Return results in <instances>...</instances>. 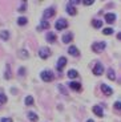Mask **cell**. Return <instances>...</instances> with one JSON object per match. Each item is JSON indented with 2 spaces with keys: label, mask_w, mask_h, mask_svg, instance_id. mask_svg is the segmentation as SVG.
Listing matches in <instances>:
<instances>
[{
  "label": "cell",
  "mask_w": 121,
  "mask_h": 122,
  "mask_svg": "<svg viewBox=\"0 0 121 122\" xmlns=\"http://www.w3.org/2000/svg\"><path fill=\"white\" fill-rule=\"evenodd\" d=\"M117 39H118V40H121V33H118V35H117Z\"/></svg>",
  "instance_id": "cell-33"
},
{
  "label": "cell",
  "mask_w": 121,
  "mask_h": 122,
  "mask_svg": "<svg viewBox=\"0 0 121 122\" xmlns=\"http://www.w3.org/2000/svg\"><path fill=\"white\" fill-rule=\"evenodd\" d=\"M104 73V66L101 62H96V65H94L93 68V74L94 76H101V74Z\"/></svg>",
  "instance_id": "cell-5"
},
{
  "label": "cell",
  "mask_w": 121,
  "mask_h": 122,
  "mask_svg": "<svg viewBox=\"0 0 121 122\" xmlns=\"http://www.w3.org/2000/svg\"><path fill=\"white\" fill-rule=\"evenodd\" d=\"M40 77H41V80L45 81V82H49V81H52V80L55 78L53 73H52L51 70H43L41 73H40Z\"/></svg>",
  "instance_id": "cell-1"
},
{
  "label": "cell",
  "mask_w": 121,
  "mask_h": 122,
  "mask_svg": "<svg viewBox=\"0 0 121 122\" xmlns=\"http://www.w3.org/2000/svg\"><path fill=\"white\" fill-rule=\"evenodd\" d=\"M72 39H73V35L69 32V33H65V35H64L63 39H61V40H63V43H64V44H68Z\"/></svg>",
  "instance_id": "cell-14"
},
{
  "label": "cell",
  "mask_w": 121,
  "mask_h": 122,
  "mask_svg": "<svg viewBox=\"0 0 121 122\" xmlns=\"http://www.w3.org/2000/svg\"><path fill=\"white\" fill-rule=\"evenodd\" d=\"M0 122H13V121H12V118H6V117H4V118L0 119Z\"/></svg>",
  "instance_id": "cell-31"
},
{
  "label": "cell",
  "mask_w": 121,
  "mask_h": 122,
  "mask_svg": "<svg viewBox=\"0 0 121 122\" xmlns=\"http://www.w3.org/2000/svg\"><path fill=\"white\" fill-rule=\"evenodd\" d=\"M87 122H94V121H93V119H88Z\"/></svg>",
  "instance_id": "cell-34"
},
{
  "label": "cell",
  "mask_w": 121,
  "mask_h": 122,
  "mask_svg": "<svg viewBox=\"0 0 121 122\" xmlns=\"http://www.w3.org/2000/svg\"><path fill=\"white\" fill-rule=\"evenodd\" d=\"M0 39L4 40V41H7V40L9 39V32H7V30H1V32H0Z\"/></svg>",
  "instance_id": "cell-18"
},
{
  "label": "cell",
  "mask_w": 121,
  "mask_h": 122,
  "mask_svg": "<svg viewBox=\"0 0 121 122\" xmlns=\"http://www.w3.org/2000/svg\"><path fill=\"white\" fill-rule=\"evenodd\" d=\"M67 27H68V21L65 20V19H59L57 21H56V24H55V28H56L57 30L65 29Z\"/></svg>",
  "instance_id": "cell-3"
},
{
  "label": "cell",
  "mask_w": 121,
  "mask_h": 122,
  "mask_svg": "<svg viewBox=\"0 0 121 122\" xmlns=\"http://www.w3.org/2000/svg\"><path fill=\"white\" fill-rule=\"evenodd\" d=\"M6 102H7V96L3 94V93H0V105L6 104Z\"/></svg>",
  "instance_id": "cell-24"
},
{
  "label": "cell",
  "mask_w": 121,
  "mask_h": 122,
  "mask_svg": "<svg viewBox=\"0 0 121 122\" xmlns=\"http://www.w3.org/2000/svg\"><path fill=\"white\" fill-rule=\"evenodd\" d=\"M9 65H7V72H6V74H4V77L6 78H11V72H9Z\"/></svg>",
  "instance_id": "cell-26"
},
{
  "label": "cell",
  "mask_w": 121,
  "mask_h": 122,
  "mask_svg": "<svg viewBox=\"0 0 121 122\" xmlns=\"http://www.w3.org/2000/svg\"><path fill=\"white\" fill-rule=\"evenodd\" d=\"M115 109H117V110H121V102H120V101H117V102H115Z\"/></svg>",
  "instance_id": "cell-29"
},
{
  "label": "cell",
  "mask_w": 121,
  "mask_h": 122,
  "mask_svg": "<svg viewBox=\"0 0 121 122\" xmlns=\"http://www.w3.org/2000/svg\"><path fill=\"white\" fill-rule=\"evenodd\" d=\"M37 29H39V30L49 29V21H44V20H41V23L37 25Z\"/></svg>",
  "instance_id": "cell-12"
},
{
  "label": "cell",
  "mask_w": 121,
  "mask_h": 122,
  "mask_svg": "<svg viewBox=\"0 0 121 122\" xmlns=\"http://www.w3.org/2000/svg\"><path fill=\"white\" fill-rule=\"evenodd\" d=\"M105 46H106V44L104 43V41H101V43H94L93 45H92V51L96 52V53H100L103 49H105Z\"/></svg>",
  "instance_id": "cell-4"
},
{
  "label": "cell",
  "mask_w": 121,
  "mask_h": 122,
  "mask_svg": "<svg viewBox=\"0 0 121 122\" xmlns=\"http://www.w3.org/2000/svg\"><path fill=\"white\" fill-rule=\"evenodd\" d=\"M20 56H21V57H24V58H27L28 57L27 51H25V49H21V51H20Z\"/></svg>",
  "instance_id": "cell-27"
},
{
  "label": "cell",
  "mask_w": 121,
  "mask_h": 122,
  "mask_svg": "<svg viewBox=\"0 0 121 122\" xmlns=\"http://www.w3.org/2000/svg\"><path fill=\"white\" fill-rule=\"evenodd\" d=\"M27 116H28V118H29V121H32V122H36L37 119H39V116H37V114H35L33 112H29Z\"/></svg>",
  "instance_id": "cell-16"
},
{
  "label": "cell",
  "mask_w": 121,
  "mask_h": 122,
  "mask_svg": "<svg viewBox=\"0 0 121 122\" xmlns=\"http://www.w3.org/2000/svg\"><path fill=\"white\" fill-rule=\"evenodd\" d=\"M68 85H69V88H71V89H75V90H80V89H81V84H80V82H75V81H71V82L68 84Z\"/></svg>",
  "instance_id": "cell-13"
},
{
  "label": "cell",
  "mask_w": 121,
  "mask_h": 122,
  "mask_svg": "<svg viewBox=\"0 0 121 122\" xmlns=\"http://www.w3.org/2000/svg\"><path fill=\"white\" fill-rule=\"evenodd\" d=\"M67 64V58L65 57H60L57 60V64H56V68H57V70H61L64 68V65Z\"/></svg>",
  "instance_id": "cell-8"
},
{
  "label": "cell",
  "mask_w": 121,
  "mask_h": 122,
  "mask_svg": "<svg viewBox=\"0 0 121 122\" xmlns=\"http://www.w3.org/2000/svg\"><path fill=\"white\" fill-rule=\"evenodd\" d=\"M27 23H28V19L24 17V16H21V17L17 19V24H19V25H25Z\"/></svg>",
  "instance_id": "cell-20"
},
{
  "label": "cell",
  "mask_w": 121,
  "mask_h": 122,
  "mask_svg": "<svg viewBox=\"0 0 121 122\" xmlns=\"http://www.w3.org/2000/svg\"><path fill=\"white\" fill-rule=\"evenodd\" d=\"M19 74H20V76H24V74H25V68L21 66L20 69H19Z\"/></svg>",
  "instance_id": "cell-30"
},
{
  "label": "cell",
  "mask_w": 121,
  "mask_h": 122,
  "mask_svg": "<svg viewBox=\"0 0 121 122\" xmlns=\"http://www.w3.org/2000/svg\"><path fill=\"white\" fill-rule=\"evenodd\" d=\"M115 20H116V15H115V13H106V15H105V21L108 23V24H112Z\"/></svg>",
  "instance_id": "cell-11"
},
{
  "label": "cell",
  "mask_w": 121,
  "mask_h": 122,
  "mask_svg": "<svg viewBox=\"0 0 121 122\" xmlns=\"http://www.w3.org/2000/svg\"><path fill=\"white\" fill-rule=\"evenodd\" d=\"M24 11H25V3H23L19 8V12H24Z\"/></svg>",
  "instance_id": "cell-32"
},
{
  "label": "cell",
  "mask_w": 121,
  "mask_h": 122,
  "mask_svg": "<svg viewBox=\"0 0 121 122\" xmlns=\"http://www.w3.org/2000/svg\"><path fill=\"white\" fill-rule=\"evenodd\" d=\"M68 77H69V78H76V77H79V73H77V70H75V69L68 70Z\"/></svg>",
  "instance_id": "cell-17"
},
{
  "label": "cell",
  "mask_w": 121,
  "mask_h": 122,
  "mask_svg": "<svg viewBox=\"0 0 121 122\" xmlns=\"http://www.w3.org/2000/svg\"><path fill=\"white\" fill-rule=\"evenodd\" d=\"M39 56L43 58V60H45V58H48L49 56H51V51H49L48 48H41L39 51Z\"/></svg>",
  "instance_id": "cell-6"
},
{
  "label": "cell",
  "mask_w": 121,
  "mask_h": 122,
  "mask_svg": "<svg viewBox=\"0 0 121 122\" xmlns=\"http://www.w3.org/2000/svg\"><path fill=\"white\" fill-rule=\"evenodd\" d=\"M101 90H103V93L105 96H110L113 93V90L110 88H109L108 85H105V84H103V85H101Z\"/></svg>",
  "instance_id": "cell-10"
},
{
  "label": "cell",
  "mask_w": 121,
  "mask_h": 122,
  "mask_svg": "<svg viewBox=\"0 0 121 122\" xmlns=\"http://www.w3.org/2000/svg\"><path fill=\"white\" fill-rule=\"evenodd\" d=\"M47 41H48V43H55V41H56V35L55 33H52V32H49V33H47Z\"/></svg>",
  "instance_id": "cell-15"
},
{
  "label": "cell",
  "mask_w": 121,
  "mask_h": 122,
  "mask_svg": "<svg viewBox=\"0 0 121 122\" xmlns=\"http://www.w3.org/2000/svg\"><path fill=\"white\" fill-rule=\"evenodd\" d=\"M67 12L69 13V15H76V8L73 5H71V4H68V7H67Z\"/></svg>",
  "instance_id": "cell-19"
},
{
  "label": "cell",
  "mask_w": 121,
  "mask_h": 122,
  "mask_svg": "<svg viewBox=\"0 0 121 122\" xmlns=\"http://www.w3.org/2000/svg\"><path fill=\"white\" fill-rule=\"evenodd\" d=\"M108 78L109 80H115L116 78V74H115V72H113V69L108 70Z\"/></svg>",
  "instance_id": "cell-22"
},
{
  "label": "cell",
  "mask_w": 121,
  "mask_h": 122,
  "mask_svg": "<svg viewBox=\"0 0 121 122\" xmlns=\"http://www.w3.org/2000/svg\"><path fill=\"white\" fill-rule=\"evenodd\" d=\"M55 12H56V11H55V7H51V8H47L45 11H44V13H43V20H44V21H47L48 19H51L52 16L55 15Z\"/></svg>",
  "instance_id": "cell-2"
},
{
  "label": "cell",
  "mask_w": 121,
  "mask_h": 122,
  "mask_svg": "<svg viewBox=\"0 0 121 122\" xmlns=\"http://www.w3.org/2000/svg\"><path fill=\"white\" fill-rule=\"evenodd\" d=\"M68 53H69L71 56H75V57H77V56L80 55V52H79V49L76 48V46H69V48H68Z\"/></svg>",
  "instance_id": "cell-9"
},
{
  "label": "cell",
  "mask_w": 121,
  "mask_h": 122,
  "mask_svg": "<svg viewBox=\"0 0 121 122\" xmlns=\"http://www.w3.org/2000/svg\"><path fill=\"white\" fill-rule=\"evenodd\" d=\"M25 105H28V106H32L33 105V97L32 96H27L25 97Z\"/></svg>",
  "instance_id": "cell-21"
},
{
  "label": "cell",
  "mask_w": 121,
  "mask_h": 122,
  "mask_svg": "<svg viewBox=\"0 0 121 122\" xmlns=\"http://www.w3.org/2000/svg\"><path fill=\"white\" fill-rule=\"evenodd\" d=\"M93 3H94L93 0H84V1H82V4H84V5H92Z\"/></svg>",
  "instance_id": "cell-28"
},
{
  "label": "cell",
  "mask_w": 121,
  "mask_h": 122,
  "mask_svg": "<svg viewBox=\"0 0 121 122\" xmlns=\"http://www.w3.org/2000/svg\"><path fill=\"white\" fill-rule=\"evenodd\" d=\"M103 33L106 35V36H108V35H112L113 33V29H112V28H105V29H103Z\"/></svg>",
  "instance_id": "cell-25"
},
{
  "label": "cell",
  "mask_w": 121,
  "mask_h": 122,
  "mask_svg": "<svg viewBox=\"0 0 121 122\" xmlns=\"http://www.w3.org/2000/svg\"><path fill=\"white\" fill-rule=\"evenodd\" d=\"M93 27L94 28H101L103 27V21H101V20H93Z\"/></svg>",
  "instance_id": "cell-23"
},
{
  "label": "cell",
  "mask_w": 121,
  "mask_h": 122,
  "mask_svg": "<svg viewBox=\"0 0 121 122\" xmlns=\"http://www.w3.org/2000/svg\"><path fill=\"white\" fill-rule=\"evenodd\" d=\"M92 112H93L94 114H96L97 117H103L104 113H103V107H100L99 105H94L93 107H92Z\"/></svg>",
  "instance_id": "cell-7"
}]
</instances>
